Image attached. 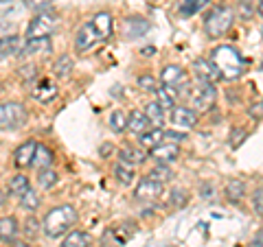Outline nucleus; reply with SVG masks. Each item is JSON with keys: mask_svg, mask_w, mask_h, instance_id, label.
<instances>
[{"mask_svg": "<svg viewBox=\"0 0 263 247\" xmlns=\"http://www.w3.org/2000/svg\"><path fill=\"white\" fill-rule=\"evenodd\" d=\"M20 46H22L20 35H3L0 37V61L9 59V57H13V55H18Z\"/></svg>", "mask_w": 263, "mask_h": 247, "instance_id": "nucleus-20", "label": "nucleus"}, {"mask_svg": "<svg viewBox=\"0 0 263 247\" xmlns=\"http://www.w3.org/2000/svg\"><path fill=\"white\" fill-rule=\"evenodd\" d=\"M90 22L95 24V29H97V33H99V37H101V39H108L112 35V15L108 11L97 13Z\"/></svg>", "mask_w": 263, "mask_h": 247, "instance_id": "nucleus-24", "label": "nucleus"}, {"mask_svg": "<svg viewBox=\"0 0 263 247\" xmlns=\"http://www.w3.org/2000/svg\"><path fill=\"white\" fill-rule=\"evenodd\" d=\"M35 147L37 142L35 140H27V142H22L18 149L13 151V164L18 169H27L33 164V155H35Z\"/></svg>", "mask_w": 263, "mask_h": 247, "instance_id": "nucleus-16", "label": "nucleus"}, {"mask_svg": "<svg viewBox=\"0 0 263 247\" xmlns=\"http://www.w3.org/2000/svg\"><path fill=\"white\" fill-rule=\"evenodd\" d=\"M209 3H211V0H186V5L182 7V13L184 15H191L195 11H200L202 7H206Z\"/></svg>", "mask_w": 263, "mask_h": 247, "instance_id": "nucleus-39", "label": "nucleus"}, {"mask_svg": "<svg viewBox=\"0 0 263 247\" xmlns=\"http://www.w3.org/2000/svg\"><path fill=\"white\" fill-rule=\"evenodd\" d=\"M77 221V210L72 208L70 203H62V205H55L46 212V217L42 221V230L46 236L51 238H60L64 234L70 232V228L75 225Z\"/></svg>", "mask_w": 263, "mask_h": 247, "instance_id": "nucleus-2", "label": "nucleus"}, {"mask_svg": "<svg viewBox=\"0 0 263 247\" xmlns=\"http://www.w3.org/2000/svg\"><path fill=\"white\" fill-rule=\"evenodd\" d=\"M136 232V225L134 223H123V225H117V228H110L105 232V241H110L112 247H121L127 243L129 236H134Z\"/></svg>", "mask_w": 263, "mask_h": 247, "instance_id": "nucleus-15", "label": "nucleus"}, {"mask_svg": "<svg viewBox=\"0 0 263 247\" xmlns=\"http://www.w3.org/2000/svg\"><path fill=\"white\" fill-rule=\"evenodd\" d=\"M143 55H154V48H143Z\"/></svg>", "mask_w": 263, "mask_h": 247, "instance_id": "nucleus-51", "label": "nucleus"}, {"mask_svg": "<svg viewBox=\"0 0 263 247\" xmlns=\"http://www.w3.org/2000/svg\"><path fill=\"white\" fill-rule=\"evenodd\" d=\"M176 96H178V90L176 88H156V103L160 105L162 110H174L176 108Z\"/></svg>", "mask_w": 263, "mask_h": 247, "instance_id": "nucleus-22", "label": "nucleus"}, {"mask_svg": "<svg viewBox=\"0 0 263 247\" xmlns=\"http://www.w3.org/2000/svg\"><path fill=\"white\" fill-rule=\"evenodd\" d=\"M257 9H259V15L263 18V0H259V5H257Z\"/></svg>", "mask_w": 263, "mask_h": 247, "instance_id": "nucleus-50", "label": "nucleus"}, {"mask_svg": "<svg viewBox=\"0 0 263 247\" xmlns=\"http://www.w3.org/2000/svg\"><path fill=\"white\" fill-rule=\"evenodd\" d=\"M11 247H33L29 241H13V243H9Z\"/></svg>", "mask_w": 263, "mask_h": 247, "instance_id": "nucleus-48", "label": "nucleus"}, {"mask_svg": "<svg viewBox=\"0 0 263 247\" xmlns=\"http://www.w3.org/2000/svg\"><path fill=\"white\" fill-rule=\"evenodd\" d=\"M29 186L31 184H29V177L27 175H13L9 179V184H7V193H9L11 197H20Z\"/></svg>", "mask_w": 263, "mask_h": 247, "instance_id": "nucleus-33", "label": "nucleus"}, {"mask_svg": "<svg viewBox=\"0 0 263 247\" xmlns=\"http://www.w3.org/2000/svg\"><path fill=\"white\" fill-rule=\"evenodd\" d=\"M18 199H20V208H22V210H27V212H35V210L40 208V195L33 191L31 186L18 197Z\"/></svg>", "mask_w": 263, "mask_h": 247, "instance_id": "nucleus-31", "label": "nucleus"}, {"mask_svg": "<svg viewBox=\"0 0 263 247\" xmlns=\"http://www.w3.org/2000/svg\"><path fill=\"white\" fill-rule=\"evenodd\" d=\"M53 3L55 0H24V7L31 9V11H35V13H40V11H46Z\"/></svg>", "mask_w": 263, "mask_h": 247, "instance_id": "nucleus-37", "label": "nucleus"}, {"mask_svg": "<svg viewBox=\"0 0 263 247\" xmlns=\"http://www.w3.org/2000/svg\"><path fill=\"white\" fill-rule=\"evenodd\" d=\"M42 53H51V39L48 37H31L20 46L18 57L29 59V57H35V55H42Z\"/></svg>", "mask_w": 263, "mask_h": 247, "instance_id": "nucleus-11", "label": "nucleus"}, {"mask_svg": "<svg viewBox=\"0 0 263 247\" xmlns=\"http://www.w3.org/2000/svg\"><path fill=\"white\" fill-rule=\"evenodd\" d=\"M53 164V151L48 149L46 145H40L35 147V155H33V164L31 167H35V169H48Z\"/></svg>", "mask_w": 263, "mask_h": 247, "instance_id": "nucleus-28", "label": "nucleus"}, {"mask_svg": "<svg viewBox=\"0 0 263 247\" xmlns=\"http://www.w3.org/2000/svg\"><path fill=\"white\" fill-rule=\"evenodd\" d=\"M160 195H162V184L156 182L152 177L141 179L136 186V191H134V197L138 201H154V199H158Z\"/></svg>", "mask_w": 263, "mask_h": 247, "instance_id": "nucleus-10", "label": "nucleus"}, {"mask_svg": "<svg viewBox=\"0 0 263 247\" xmlns=\"http://www.w3.org/2000/svg\"><path fill=\"white\" fill-rule=\"evenodd\" d=\"M191 70H193V75L195 79H202V81H209V84H215V81H219V72L217 68L213 66L211 59H195L193 66H191Z\"/></svg>", "mask_w": 263, "mask_h": 247, "instance_id": "nucleus-14", "label": "nucleus"}, {"mask_svg": "<svg viewBox=\"0 0 263 247\" xmlns=\"http://www.w3.org/2000/svg\"><path fill=\"white\" fill-rule=\"evenodd\" d=\"M62 247H92V236L84 230H72L64 236Z\"/></svg>", "mask_w": 263, "mask_h": 247, "instance_id": "nucleus-21", "label": "nucleus"}, {"mask_svg": "<svg viewBox=\"0 0 263 247\" xmlns=\"http://www.w3.org/2000/svg\"><path fill=\"white\" fill-rule=\"evenodd\" d=\"M24 234H27L29 238H35L40 234V230H42V223L35 219V217H27V221H24Z\"/></svg>", "mask_w": 263, "mask_h": 247, "instance_id": "nucleus-36", "label": "nucleus"}, {"mask_svg": "<svg viewBox=\"0 0 263 247\" xmlns=\"http://www.w3.org/2000/svg\"><path fill=\"white\" fill-rule=\"evenodd\" d=\"M248 114H250V116H254V118H263V101L261 103H254L252 108L248 110Z\"/></svg>", "mask_w": 263, "mask_h": 247, "instance_id": "nucleus-44", "label": "nucleus"}, {"mask_svg": "<svg viewBox=\"0 0 263 247\" xmlns=\"http://www.w3.org/2000/svg\"><path fill=\"white\" fill-rule=\"evenodd\" d=\"M33 77H37V68L33 64H27V66H22L20 68V79L22 81H31Z\"/></svg>", "mask_w": 263, "mask_h": 247, "instance_id": "nucleus-42", "label": "nucleus"}, {"mask_svg": "<svg viewBox=\"0 0 263 247\" xmlns=\"http://www.w3.org/2000/svg\"><path fill=\"white\" fill-rule=\"evenodd\" d=\"M97 42H101V37H99V33H97L92 22H86L84 27L75 33V51L77 53L90 51V48H92Z\"/></svg>", "mask_w": 263, "mask_h": 247, "instance_id": "nucleus-7", "label": "nucleus"}, {"mask_svg": "<svg viewBox=\"0 0 263 247\" xmlns=\"http://www.w3.org/2000/svg\"><path fill=\"white\" fill-rule=\"evenodd\" d=\"M145 116L149 118V122H152V127H162V120H164V110L160 108L156 101H149L145 105Z\"/></svg>", "mask_w": 263, "mask_h": 247, "instance_id": "nucleus-32", "label": "nucleus"}, {"mask_svg": "<svg viewBox=\"0 0 263 247\" xmlns=\"http://www.w3.org/2000/svg\"><path fill=\"white\" fill-rule=\"evenodd\" d=\"M252 210H254V215H259L263 219V188L254 191L252 195Z\"/></svg>", "mask_w": 263, "mask_h": 247, "instance_id": "nucleus-40", "label": "nucleus"}, {"mask_svg": "<svg viewBox=\"0 0 263 247\" xmlns=\"http://www.w3.org/2000/svg\"><path fill=\"white\" fill-rule=\"evenodd\" d=\"M235 22V11L233 7H215L204 20V31L211 39H217V37H224L226 33L230 31Z\"/></svg>", "mask_w": 263, "mask_h": 247, "instance_id": "nucleus-3", "label": "nucleus"}, {"mask_svg": "<svg viewBox=\"0 0 263 247\" xmlns=\"http://www.w3.org/2000/svg\"><path fill=\"white\" fill-rule=\"evenodd\" d=\"M5 197H7V193L3 191V188H0V205H3V203H5Z\"/></svg>", "mask_w": 263, "mask_h": 247, "instance_id": "nucleus-49", "label": "nucleus"}, {"mask_svg": "<svg viewBox=\"0 0 263 247\" xmlns=\"http://www.w3.org/2000/svg\"><path fill=\"white\" fill-rule=\"evenodd\" d=\"M171 199H174L176 208H182V205L186 203V195L182 191H171Z\"/></svg>", "mask_w": 263, "mask_h": 247, "instance_id": "nucleus-43", "label": "nucleus"}, {"mask_svg": "<svg viewBox=\"0 0 263 247\" xmlns=\"http://www.w3.org/2000/svg\"><path fill=\"white\" fill-rule=\"evenodd\" d=\"M186 98L197 112H209L213 105H215L217 90H215L213 84H209V81L197 79L193 86L186 84Z\"/></svg>", "mask_w": 263, "mask_h": 247, "instance_id": "nucleus-4", "label": "nucleus"}, {"mask_svg": "<svg viewBox=\"0 0 263 247\" xmlns=\"http://www.w3.org/2000/svg\"><path fill=\"white\" fill-rule=\"evenodd\" d=\"M224 193L228 197V201H233V203H239L243 199V195H246V184H243V179H228L226 186H224Z\"/></svg>", "mask_w": 263, "mask_h": 247, "instance_id": "nucleus-25", "label": "nucleus"}, {"mask_svg": "<svg viewBox=\"0 0 263 247\" xmlns=\"http://www.w3.org/2000/svg\"><path fill=\"white\" fill-rule=\"evenodd\" d=\"M72 68H75V66H72V57L70 55H60L53 64V75L57 79H66V77H70Z\"/></svg>", "mask_w": 263, "mask_h": 247, "instance_id": "nucleus-29", "label": "nucleus"}, {"mask_svg": "<svg viewBox=\"0 0 263 247\" xmlns=\"http://www.w3.org/2000/svg\"><path fill=\"white\" fill-rule=\"evenodd\" d=\"M211 61L217 68L219 77L226 79V81L239 79L243 75V70H246V61H243L241 53L237 51L235 46H228V44H221L217 48H213Z\"/></svg>", "mask_w": 263, "mask_h": 247, "instance_id": "nucleus-1", "label": "nucleus"}, {"mask_svg": "<svg viewBox=\"0 0 263 247\" xmlns=\"http://www.w3.org/2000/svg\"><path fill=\"white\" fill-rule=\"evenodd\" d=\"M149 31V22H147L145 18H125V22H123V33L129 37V39H136V37H143L145 33Z\"/></svg>", "mask_w": 263, "mask_h": 247, "instance_id": "nucleus-18", "label": "nucleus"}, {"mask_svg": "<svg viewBox=\"0 0 263 247\" xmlns=\"http://www.w3.org/2000/svg\"><path fill=\"white\" fill-rule=\"evenodd\" d=\"M241 138H246V131H243V129H239V131H235V134H233V142H230V145H233V147H237V145H241Z\"/></svg>", "mask_w": 263, "mask_h": 247, "instance_id": "nucleus-46", "label": "nucleus"}, {"mask_svg": "<svg viewBox=\"0 0 263 247\" xmlns=\"http://www.w3.org/2000/svg\"><path fill=\"white\" fill-rule=\"evenodd\" d=\"M149 155L160 162V164H171L180 158V145H174V142H160L158 147H154L149 151Z\"/></svg>", "mask_w": 263, "mask_h": 247, "instance_id": "nucleus-13", "label": "nucleus"}, {"mask_svg": "<svg viewBox=\"0 0 263 247\" xmlns=\"http://www.w3.org/2000/svg\"><path fill=\"white\" fill-rule=\"evenodd\" d=\"M119 160L129 164V167H138V164H145L147 153L136 149V147H123V149L119 151Z\"/></svg>", "mask_w": 263, "mask_h": 247, "instance_id": "nucleus-23", "label": "nucleus"}, {"mask_svg": "<svg viewBox=\"0 0 263 247\" xmlns=\"http://www.w3.org/2000/svg\"><path fill=\"white\" fill-rule=\"evenodd\" d=\"M60 182V173H57L55 169H40L37 173V186L40 188H44V191H51V188Z\"/></svg>", "mask_w": 263, "mask_h": 247, "instance_id": "nucleus-30", "label": "nucleus"}, {"mask_svg": "<svg viewBox=\"0 0 263 247\" xmlns=\"http://www.w3.org/2000/svg\"><path fill=\"white\" fill-rule=\"evenodd\" d=\"M250 247H263V230H261V232L257 234V236H254V241H252V245Z\"/></svg>", "mask_w": 263, "mask_h": 247, "instance_id": "nucleus-47", "label": "nucleus"}, {"mask_svg": "<svg viewBox=\"0 0 263 247\" xmlns=\"http://www.w3.org/2000/svg\"><path fill=\"white\" fill-rule=\"evenodd\" d=\"M112 173H114V177H117L123 186H132V182L136 179V171H134V167H129V164L121 162V160L114 164Z\"/></svg>", "mask_w": 263, "mask_h": 247, "instance_id": "nucleus-27", "label": "nucleus"}, {"mask_svg": "<svg viewBox=\"0 0 263 247\" xmlns=\"http://www.w3.org/2000/svg\"><path fill=\"white\" fill-rule=\"evenodd\" d=\"M127 129L132 131V134H136V136H141V134H145L147 129H152V122H149V118L145 116V112H141V110H134L127 116Z\"/></svg>", "mask_w": 263, "mask_h": 247, "instance_id": "nucleus-19", "label": "nucleus"}, {"mask_svg": "<svg viewBox=\"0 0 263 247\" xmlns=\"http://www.w3.org/2000/svg\"><path fill=\"white\" fill-rule=\"evenodd\" d=\"M160 81H162V86L178 90V88H186L189 77H186L184 68H180V66H176V64H169V66H164V68H162Z\"/></svg>", "mask_w": 263, "mask_h": 247, "instance_id": "nucleus-8", "label": "nucleus"}, {"mask_svg": "<svg viewBox=\"0 0 263 247\" xmlns=\"http://www.w3.org/2000/svg\"><path fill=\"white\" fill-rule=\"evenodd\" d=\"M60 94V88H57V84L53 79H37V84L31 88V96L35 98V101L40 103H48V101H53V98Z\"/></svg>", "mask_w": 263, "mask_h": 247, "instance_id": "nucleus-9", "label": "nucleus"}, {"mask_svg": "<svg viewBox=\"0 0 263 247\" xmlns=\"http://www.w3.org/2000/svg\"><path fill=\"white\" fill-rule=\"evenodd\" d=\"M160 142H164V129L162 127H152L147 129L145 134H141V147L143 149H154V147H158Z\"/></svg>", "mask_w": 263, "mask_h": 247, "instance_id": "nucleus-26", "label": "nucleus"}, {"mask_svg": "<svg viewBox=\"0 0 263 247\" xmlns=\"http://www.w3.org/2000/svg\"><path fill=\"white\" fill-rule=\"evenodd\" d=\"M171 120L180 129H193L197 125V112L193 108H186V105H176L171 110Z\"/></svg>", "mask_w": 263, "mask_h": 247, "instance_id": "nucleus-12", "label": "nucleus"}, {"mask_svg": "<svg viewBox=\"0 0 263 247\" xmlns=\"http://www.w3.org/2000/svg\"><path fill=\"white\" fill-rule=\"evenodd\" d=\"M213 188L211 184H204V186H200V197H204V199H213Z\"/></svg>", "mask_w": 263, "mask_h": 247, "instance_id": "nucleus-45", "label": "nucleus"}, {"mask_svg": "<svg viewBox=\"0 0 263 247\" xmlns=\"http://www.w3.org/2000/svg\"><path fill=\"white\" fill-rule=\"evenodd\" d=\"M60 27V15L55 11H40L31 18L29 27H27V39L31 37H51L53 31Z\"/></svg>", "mask_w": 263, "mask_h": 247, "instance_id": "nucleus-6", "label": "nucleus"}, {"mask_svg": "<svg viewBox=\"0 0 263 247\" xmlns=\"http://www.w3.org/2000/svg\"><path fill=\"white\" fill-rule=\"evenodd\" d=\"M182 140H186V134H182V131H171L167 129L164 131V142H174V145H180Z\"/></svg>", "mask_w": 263, "mask_h": 247, "instance_id": "nucleus-41", "label": "nucleus"}, {"mask_svg": "<svg viewBox=\"0 0 263 247\" xmlns=\"http://www.w3.org/2000/svg\"><path fill=\"white\" fill-rule=\"evenodd\" d=\"M29 120V112L18 101L0 103V131H15Z\"/></svg>", "mask_w": 263, "mask_h": 247, "instance_id": "nucleus-5", "label": "nucleus"}, {"mask_svg": "<svg viewBox=\"0 0 263 247\" xmlns=\"http://www.w3.org/2000/svg\"><path fill=\"white\" fill-rule=\"evenodd\" d=\"M20 223L13 215L9 217H0V243H13L18 238Z\"/></svg>", "mask_w": 263, "mask_h": 247, "instance_id": "nucleus-17", "label": "nucleus"}, {"mask_svg": "<svg viewBox=\"0 0 263 247\" xmlns=\"http://www.w3.org/2000/svg\"><path fill=\"white\" fill-rule=\"evenodd\" d=\"M149 177L156 179V182L164 184V182H171V179H174V171H171L167 164H158V167H154V169H152Z\"/></svg>", "mask_w": 263, "mask_h": 247, "instance_id": "nucleus-34", "label": "nucleus"}, {"mask_svg": "<svg viewBox=\"0 0 263 247\" xmlns=\"http://www.w3.org/2000/svg\"><path fill=\"white\" fill-rule=\"evenodd\" d=\"M110 129L114 131V134H121V131H125L127 129V114L125 112H112V116H110Z\"/></svg>", "mask_w": 263, "mask_h": 247, "instance_id": "nucleus-35", "label": "nucleus"}, {"mask_svg": "<svg viewBox=\"0 0 263 247\" xmlns=\"http://www.w3.org/2000/svg\"><path fill=\"white\" fill-rule=\"evenodd\" d=\"M138 86H141V90H145V92H156L158 81H156V77H152V75H141L138 77Z\"/></svg>", "mask_w": 263, "mask_h": 247, "instance_id": "nucleus-38", "label": "nucleus"}]
</instances>
